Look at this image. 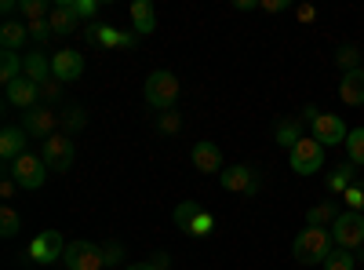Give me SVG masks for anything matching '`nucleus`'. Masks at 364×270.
Instances as JSON below:
<instances>
[{
    "label": "nucleus",
    "instance_id": "nucleus-1",
    "mask_svg": "<svg viewBox=\"0 0 364 270\" xmlns=\"http://www.w3.org/2000/svg\"><path fill=\"white\" fill-rule=\"evenodd\" d=\"M331 249H336V242H331V230H324V227H306L302 234H295L291 259L302 263V266H314V263H324Z\"/></svg>",
    "mask_w": 364,
    "mask_h": 270
},
{
    "label": "nucleus",
    "instance_id": "nucleus-2",
    "mask_svg": "<svg viewBox=\"0 0 364 270\" xmlns=\"http://www.w3.org/2000/svg\"><path fill=\"white\" fill-rule=\"evenodd\" d=\"M178 77L171 73V70H154L146 77V84H142V95H146V103L154 106V110H161V113H168V110H175V99H178Z\"/></svg>",
    "mask_w": 364,
    "mask_h": 270
},
{
    "label": "nucleus",
    "instance_id": "nucleus-3",
    "mask_svg": "<svg viewBox=\"0 0 364 270\" xmlns=\"http://www.w3.org/2000/svg\"><path fill=\"white\" fill-rule=\"evenodd\" d=\"M302 121L314 128V139H317L321 146H339V142H346V135H350V128L343 125V117H339V113H321V110L306 106Z\"/></svg>",
    "mask_w": 364,
    "mask_h": 270
},
{
    "label": "nucleus",
    "instance_id": "nucleus-4",
    "mask_svg": "<svg viewBox=\"0 0 364 270\" xmlns=\"http://www.w3.org/2000/svg\"><path fill=\"white\" fill-rule=\"evenodd\" d=\"M48 172H51V168L44 165V157H41V154H29V150H26L18 161L8 165V175H15V183H18L22 190H41L44 179H48Z\"/></svg>",
    "mask_w": 364,
    "mask_h": 270
},
{
    "label": "nucleus",
    "instance_id": "nucleus-5",
    "mask_svg": "<svg viewBox=\"0 0 364 270\" xmlns=\"http://www.w3.org/2000/svg\"><path fill=\"white\" fill-rule=\"evenodd\" d=\"M331 242H336V249H350L357 252L364 245V212H339V219L331 223Z\"/></svg>",
    "mask_w": 364,
    "mask_h": 270
},
{
    "label": "nucleus",
    "instance_id": "nucleus-6",
    "mask_svg": "<svg viewBox=\"0 0 364 270\" xmlns=\"http://www.w3.org/2000/svg\"><path fill=\"white\" fill-rule=\"evenodd\" d=\"M288 165L295 175H317L324 168V146L317 139H302L288 150Z\"/></svg>",
    "mask_w": 364,
    "mask_h": 270
},
{
    "label": "nucleus",
    "instance_id": "nucleus-7",
    "mask_svg": "<svg viewBox=\"0 0 364 270\" xmlns=\"http://www.w3.org/2000/svg\"><path fill=\"white\" fill-rule=\"evenodd\" d=\"M41 157L51 172H70L73 168V157H77V150H73V139L66 132H55L51 139H44L41 146Z\"/></svg>",
    "mask_w": 364,
    "mask_h": 270
},
{
    "label": "nucleus",
    "instance_id": "nucleus-8",
    "mask_svg": "<svg viewBox=\"0 0 364 270\" xmlns=\"http://www.w3.org/2000/svg\"><path fill=\"white\" fill-rule=\"evenodd\" d=\"M63 263H66V270H102L106 266V252L95 242H70Z\"/></svg>",
    "mask_w": 364,
    "mask_h": 270
},
{
    "label": "nucleus",
    "instance_id": "nucleus-9",
    "mask_svg": "<svg viewBox=\"0 0 364 270\" xmlns=\"http://www.w3.org/2000/svg\"><path fill=\"white\" fill-rule=\"evenodd\" d=\"M219 187L226 190V194H245V197H252V194H259V175H255V168H248V165H230V168H223V175H219Z\"/></svg>",
    "mask_w": 364,
    "mask_h": 270
},
{
    "label": "nucleus",
    "instance_id": "nucleus-10",
    "mask_svg": "<svg viewBox=\"0 0 364 270\" xmlns=\"http://www.w3.org/2000/svg\"><path fill=\"white\" fill-rule=\"evenodd\" d=\"M63 256H66V242L58 230H44L29 242V259L33 263H58Z\"/></svg>",
    "mask_w": 364,
    "mask_h": 270
},
{
    "label": "nucleus",
    "instance_id": "nucleus-11",
    "mask_svg": "<svg viewBox=\"0 0 364 270\" xmlns=\"http://www.w3.org/2000/svg\"><path fill=\"white\" fill-rule=\"evenodd\" d=\"M80 73H84V55L80 51L63 48V51L51 55V77L58 84H73V81H80Z\"/></svg>",
    "mask_w": 364,
    "mask_h": 270
},
{
    "label": "nucleus",
    "instance_id": "nucleus-12",
    "mask_svg": "<svg viewBox=\"0 0 364 270\" xmlns=\"http://www.w3.org/2000/svg\"><path fill=\"white\" fill-rule=\"evenodd\" d=\"M58 125L63 121L51 113V106H33V110L22 113V128H26V135H33V139H51Z\"/></svg>",
    "mask_w": 364,
    "mask_h": 270
},
{
    "label": "nucleus",
    "instance_id": "nucleus-13",
    "mask_svg": "<svg viewBox=\"0 0 364 270\" xmlns=\"http://www.w3.org/2000/svg\"><path fill=\"white\" fill-rule=\"evenodd\" d=\"M4 99H8V106H18V110L26 113V110H33V106H37V99H41V84H33L29 77H18L15 84L4 88Z\"/></svg>",
    "mask_w": 364,
    "mask_h": 270
},
{
    "label": "nucleus",
    "instance_id": "nucleus-14",
    "mask_svg": "<svg viewBox=\"0 0 364 270\" xmlns=\"http://www.w3.org/2000/svg\"><path fill=\"white\" fill-rule=\"evenodd\" d=\"M87 37L95 41L99 48H135V33H124V29L102 26V22H91L87 26Z\"/></svg>",
    "mask_w": 364,
    "mask_h": 270
},
{
    "label": "nucleus",
    "instance_id": "nucleus-15",
    "mask_svg": "<svg viewBox=\"0 0 364 270\" xmlns=\"http://www.w3.org/2000/svg\"><path fill=\"white\" fill-rule=\"evenodd\" d=\"M190 161H193V168L197 172H208V175H223V150L215 146V142H197L193 150H190Z\"/></svg>",
    "mask_w": 364,
    "mask_h": 270
},
{
    "label": "nucleus",
    "instance_id": "nucleus-16",
    "mask_svg": "<svg viewBox=\"0 0 364 270\" xmlns=\"http://www.w3.org/2000/svg\"><path fill=\"white\" fill-rule=\"evenodd\" d=\"M48 26H51L55 37H70V33L80 29V19L73 15V8L66 4V0H58V4L51 8V15H48Z\"/></svg>",
    "mask_w": 364,
    "mask_h": 270
},
{
    "label": "nucleus",
    "instance_id": "nucleus-17",
    "mask_svg": "<svg viewBox=\"0 0 364 270\" xmlns=\"http://www.w3.org/2000/svg\"><path fill=\"white\" fill-rule=\"evenodd\" d=\"M22 154H26V128L22 125H4V132H0V157L11 165Z\"/></svg>",
    "mask_w": 364,
    "mask_h": 270
},
{
    "label": "nucleus",
    "instance_id": "nucleus-18",
    "mask_svg": "<svg viewBox=\"0 0 364 270\" xmlns=\"http://www.w3.org/2000/svg\"><path fill=\"white\" fill-rule=\"evenodd\" d=\"M339 99H343L346 106H364V70L343 73V84H339Z\"/></svg>",
    "mask_w": 364,
    "mask_h": 270
},
{
    "label": "nucleus",
    "instance_id": "nucleus-19",
    "mask_svg": "<svg viewBox=\"0 0 364 270\" xmlns=\"http://www.w3.org/2000/svg\"><path fill=\"white\" fill-rule=\"evenodd\" d=\"M22 77H29L33 84H48L51 81V58L44 51H29L26 66H22Z\"/></svg>",
    "mask_w": 364,
    "mask_h": 270
},
{
    "label": "nucleus",
    "instance_id": "nucleus-20",
    "mask_svg": "<svg viewBox=\"0 0 364 270\" xmlns=\"http://www.w3.org/2000/svg\"><path fill=\"white\" fill-rule=\"evenodd\" d=\"M26 41H29V26L15 22V19H4V26H0V48H4V51H18Z\"/></svg>",
    "mask_w": 364,
    "mask_h": 270
},
{
    "label": "nucleus",
    "instance_id": "nucleus-21",
    "mask_svg": "<svg viewBox=\"0 0 364 270\" xmlns=\"http://www.w3.org/2000/svg\"><path fill=\"white\" fill-rule=\"evenodd\" d=\"M132 22H135V33H139V37L154 33V29H157V11H154V4H149V0H135V4H132Z\"/></svg>",
    "mask_w": 364,
    "mask_h": 270
},
{
    "label": "nucleus",
    "instance_id": "nucleus-22",
    "mask_svg": "<svg viewBox=\"0 0 364 270\" xmlns=\"http://www.w3.org/2000/svg\"><path fill=\"white\" fill-rule=\"evenodd\" d=\"M22 66H26V55H18V51H4L0 48V84H15L18 77H22Z\"/></svg>",
    "mask_w": 364,
    "mask_h": 270
},
{
    "label": "nucleus",
    "instance_id": "nucleus-23",
    "mask_svg": "<svg viewBox=\"0 0 364 270\" xmlns=\"http://www.w3.org/2000/svg\"><path fill=\"white\" fill-rule=\"evenodd\" d=\"M339 219V208L331 204V201H321V204H314L310 212H306V227H324V230H331V223Z\"/></svg>",
    "mask_w": 364,
    "mask_h": 270
},
{
    "label": "nucleus",
    "instance_id": "nucleus-24",
    "mask_svg": "<svg viewBox=\"0 0 364 270\" xmlns=\"http://www.w3.org/2000/svg\"><path fill=\"white\" fill-rule=\"evenodd\" d=\"M346 161L357 168V165H364V128H350V135H346Z\"/></svg>",
    "mask_w": 364,
    "mask_h": 270
},
{
    "label": "nucleus",
    "instance_id": "nucleus-25",
    "mask_svg": "<svg viewBox=\"0 0 364 270\" xmlns=\"http://www.w3.org/2000/svg\"><path fill=\"white\" fill-rule=\"evenodd\" d=\"M353 179H357V175H353V165L346 161V165L336 168V175H328V190H331V194H346V190L353 187Z\"/></svg>",
    "mask_w": 364,
    "mask_h": 270
},
{
    "label": "nucleus",
    "instance_id": "nucleus-26",
    "mask_svg": "<svg viewBox=\"0 0 364 270\" xmlns=\"http://www.w3.org/2000/svg\"><path fill=\"white\" fill-rule=\"evenodd\" d=\"M197 216H200V204H197V201H182V204L175 208V216H171V219H175V227H178L182 234H190V227H193Z\"/></svg>",
    "mask_w": 364,
    "mask_h": 270
},
{
    "label": "nucleus",
    "instance_id": "nucleus-27",
    "mask_svg": "<svg viewBox=\"0 0 364 270\" xmlns=\"http://www.w3.org/2000/svg\"><path fill=\"white\" fill-rule=\"evenodd\" d=\"M321 266H324V270H357V256H353L350 249H331Z\"/></svg>",
    "mask_w": 364,
    "mask_h": 270
},
{
    "label": "nucleus",
    "instance_id": "nucleus-28",
    "mask_svg": "<svg viewBox=\"0 0 364 270\" xmlns=\"http://www.w3.org/2000/svg\"><path fill=\"white\" fill-rule=\"evenodd\" d=\"M18 11H22V22L29 26V22H44L51 15V4H44V0H22Z\"/></svg>",
    "mask_w": 364,
    "mask_h": 270
},
{
    "label": "nucleus",
    "instance_id": "nucleus-29",
    "mask_svg": "<svg viewBox=\"0 0 364 270\" xmlns=\"http://www.w3.org/2000/svg\"><path fill=\"white\" fill-rule=\"evenodd\" d=\"M18 230H22V216L15 212L11 204H0V234H4V237H15Z\"/></svg>",
    "mask_w": 364,
    "mask_h": 270
},
{
    "label": "nucleus",
    "instance_id": "nucleus-30",
    "mask_svg": "<svg viewBox=\"0 0 364 270\" xmlns=\"http://www.w3.org/2000/svg\"><path fill=\"white\" fill-rule=\"evenodd\" d=\"M273 135H277V142H281V146H288V150H291L295 142H302V125H299V121H281Z\"/></svg>",
    "mask_w": 364,
    "mask_h": 270
},
{
    "label": "nucleus",
    "instance_id": "nucleus-31",
    "mask_svg": "<svg viewBox=\"0 0 364 270\" xmlns=\"http://www.w3.org/2000/svg\"><path fill=\"white\" fill-rule=\"evenodd\" d=\"M336 63H339L343 73H353V70H360V66H357V63H360V51H357L353 44H343L339 55H336Z\"/></svg>",
    "mask_w": 364,
    "mask_h": 270
},
{
    "label": "nucleus",
    "instance_id": "nucleus-32",
    "mask_svg": "<svg viewBox=\"0 0 364 270\" xmlns=\"http://www.w3.org/2000/svg\"><path fill=\"white\" fill-rule=\"evenodd\" d=\"M343 201L350 204V212H364V179L360 175L353 179V187L343 194Z\"/></svg>",
    "mask_w": 364,
    "mask_h": 270
},
{
    "label": "nucleus",
    "instance_id": "nucleus-33",
    "mask_svg": "<svg viewBox=\"0 0 364 270\" xmlns=\"http://www.w3.org/2000/svg\"><path fill=\"white\" fill-rule=\"evenodd\" d=\"M84 125H87V113H84L80 106H73V110H66V113H63V128H66V135L80 132Z\"/></svg>",
    "mask_w": 364,
    "mask_h": 270
},
{
    "label": "nucleus",
    "instance_id": "nucleus-34",
    "mask_svg": "<svg viewBox=\"0 0 364 270\" xmlns=\"http://www.w3.org/2000/svg\"><path fill=\"white\" fill-rule=\"evenodd\" d=\"M66 4L73 8L77 19H95L99 15V0H66Z\"/></svg>",
    "mask_w": 364,
    "mask_h": 270
},
{
    "label": "nucleus",
    "instance_id": "nucleus-35",
    "mask_svg": "<svg viewBox=\"0 0 364 270\" xmlns=\"http://www.w3.org/2000/svg\"><path fill=\"white\" fill-rule=\"evenodd\" d=\"M211 230H215V219H211V212H204V208H200V216L190 227V237H208Z\"/></svg>",
    "mask_w": 364,
    "mask_h": 270
},
{
    "label": "nucleus",
    "instance_id": "nucleus-36",
    "mask_svg": "<svg viewBox=\"0 0 364 270\" xmlns=\"http://www.w3.org/2000/svg\"><path fill=\"white\" fill-rule=\"evenodd\" d=\"M157 128H161V132H164V135H175V132H178V128H182V117H178V113H175V110H168V113H164V117H161V121H157Z\"/></svg>",
    "mask_w": 364,
    "mask_h": 270
},
{
    "label": "nucleus",
    "instance_id": "nucleus-37",
    "mask_svg": "<svg viewBox=\"0 0 364 270\" xmlns=\"http://www.w3.org/2000/svg\"><path fill=\"white\" fill-rule=\"evenodd\" d=\"M29 37H33V41H48V37H51L48 19H44V22H29Z\"/></svg>",
    "mask_w": 364,
    "mask_h": 270
},
{
    "label": "nucleus",
    "instance_id": "nucleus-38",
    "mask_svg": "<svg viewBox=\"0 0 364 270\" xmlns=\"http://www.w3.org/2000/svg\"><path fill=\"white\" fill-rule=\"evenodd\" d=\"M15 190H18L15 175H4V183H0V194H4V201H11V197H15Z\"/></svg>",
    "mask_w": 364,
    "mask_h": 270
},
{
    "label": "nucleus",
    "instance_id": "nucleus-39",
    "mask_svg": "<svg viewBox=\"0 0 364 270\" xmlns=\"http://www.w3.org/2000/svg\"><path fill=\"white\" fill-rule=\"evenodd\" d=\"M295 15H299V22H314V19H317V8H314V4H299Z\"/></svg>",
    "mask_w": 364,
    "mask_h": 270
},
{
    "label": "nucleus",
    "instance_id": "nucleus-40",
    "mask_svg": "<svg viewBox=\"0 0 364 270\" xmlns=\"http://www.w3.org/2000/svg\"><path fill=\"white\" fill-rule=\"evenodd\" d=\"M259 8H262V11H273V15H277V11H284V8H288V0H262Z\"/></svg>",
    "mask_w": 364,
    "mask_h": 270
},
{
    "label": "nucleus",
    "instance_id": "nucleus-41",
    "mask_svg": "<svg viewBox=\"0 0 364 270\" xmlns=\"http://www.w3.org/2000/svg\"><path fill=\"white\" fill-rule=\"evenodd\" d=\"M41 99H58V81H48V84H41Z\"/></svg>",
    "mask_w": 364,
    "mask_h": 270
},
{
    "label": "nucleus",
    "instance_id": "nucleus-42",
    "mask_svg": "<svg viewBox=\"0 0 364 270\" xmlns=\"http://www.w3.org/2000/svg\"><path fill=\"white\" fill-rule=\"evenodd\" d=\"M102 252H106V263H120V256H124V249H120V245H106Z\"/></svg>",
    "mask_w": 364,
    "mask_h": 270
},
{
    "label": "nucleus",
    "instance_id": "nucleus-43",
    "mask_svg": "<svg viewBox=\"0 0 364 270\" xmlns=\"http://www.w3.org/2000/svg\"><path fill=\"white\" fill-rule=\"evenodd\" d=\"M149 263H154L157 270H168V266H171V256H164V252H157V256H149Z\"/></svg>",
    "mask_w": 364,
    "mask_h": 270
},
{
    "label": "nucleus",
    "instance_id": "nucleus-44",
    "mask_svg": "<svg viewBox=\"0 0 364 270\" xmlns=\"http://www.w3.org/2000/svg\"><path fill=\"white\" fill-rule=\"evenodd\" d=\"M124 270H157V266H154V263L146 259V263H132V266H124Z\"/></svg>",
    "mask_w": 364,
    "mask_h": 270
},
{
    "label": "nucleus",
    "instance_id": "nucleus-45",
    "mask_svg": "<svg viewBox=\"0 0 364 270\" xmlns=\"http://www.w3.org/2000/svg\"><path fill=\"white\" fill-rule=\"evenodd\" d=\"M15 8H18V4H15V0H4V4H0V11H4L8 19H11V11H15Z\"/></svg>",
    "mask_w": 364,
    "mask_h": 270
}]
</instances>
